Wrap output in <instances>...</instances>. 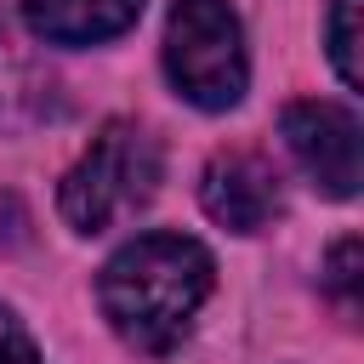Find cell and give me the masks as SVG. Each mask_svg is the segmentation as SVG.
<instances>
[{
  "label": "cell",
  "instance_id": "6da1fadb",
  "mask_svg": "<svg viewBox=\"0 0 364 364\" xmlns=\"http://www.w3.org/2000/svg\"><path fill=\"white\" fill-rule=\"evenodd\" d=\"M216 284V262L188 233H136L102 262L97 301L114 336L136 353H171L193 330V313L205 307Z\"/></svg>",
  "mask_w": 364,
  "mask_h": 364
},
{
  "label": "cell",
  "instance_id": "7a4b0ae2",
  "mask_svg": "<svg viewBox=\"0 0 364 364\" xmlns=\"http://www.w3.org/2000/svg\"><path fill=\"white\" fill-rule=\"evenodd\" d=\"M159 176H165L159 142L136 119H108L91 136V148L68 165L63 188H57L63 222L74 233H102V228L136 216L159 193Z\"/></svg>",
  "mask_w": 364,
  "mask_h": 364
},
{
  "label": "cell",
  "instance_id": "3957f363",
  "mask_svg": "<svg viewBox=\"0 0 364 364\" xmlns=\"http://www.w3.org/2000/svg\"><path fill=\"white\" fill-rule=\"evenodd\" d=\"M165 74L176 97H188L205 114H222L250 85L245 28L228 0H176L165 17Z\"/></svg>",
  "mask_w": 364,
  "mask_h": 364
},
{
  "label": "cell",
  "instance_id": "277c9868",
  "mask_svg": "<svg viewBox=\"0 0 364 364\" xmlns=\"http://www.w3.org/2000/svg\"><path fill=\"white\" fill-rule=\"evenodd\" d=\"M279 131H284V148L296 154V165L313 176V188H324L330 199L358 193L364 171H358V119H353V108L307 97V102L284 108Z\"/></svg>",
  "mask_w": 364,
  "mask_h": 364
},
{
  "label": "cell",
  "instance_id": "5b68a950",
  "mask_svg": "<svg viewBox=\"0 0 364 364\" xmlns=\"http://www.w3.org/2000/svg\"><path fill=\"white\" fill-rule=\"evenodd\" d=\"M199 205L210 222H222L228 233H256L279 216L284 205V188H279V171L267 154L256 148H228L205 165L199 176Z\"/></svg>",
  "mask_w": 364,
  "mask_h": 364
},
{
  "label": "cell",
  "instance_id": "8992f818",
  "mask_svg": "<svg viewBox=\"0 0 364 364\" xmlns=\"http://www.w3.org/2000/svg\"><path fill=\"white\" fill-rule=\"evenodd\" d=\"M142 17V0H23V23L46 46H102Z\"/></svg>",
  "mask_w": 364,
  "mask_h": 364
},
{
  "label": "cell",
  "instance_id": "52a82bcc",
  "mask_svg": "<svg viewBox=\"0 0 364 364\" xmlns=\"http://www.w3.org/2000/svg\"><path fill=\"white\" fill-rule=\"evenodd\" d=\"M57 114V80L17 46L6 11H0V131H23Z\"/></svg>",
  "mask_w": 364,
  "mask_h": 364
},
{
  "label": "cell",
  "instance_id": "ba28073f",
  "mask_svg": "<svg viewBox=\"0 0 364 364\" xmlns=\"http://www.w3.org/2000/svg\"><path fill=\"white\" fill-rule=\"evenodd\" d=\"M324 34H330V63H336L341 85L358 91V85H364V68H358V0H336Z\"/></svg>",
  "mask_w": 364,
  "mask_h": 364
},
{
  "label": "cell",
  "instance_id": "9c48e42d",
  "mask_svg": "<svg viewBox=\"0 0 364 364\" xmlns=\"http://www.w3.org/2000/svg\"><path fill=\"white\" fill-rule=\"evenodd\" d=\"M324 290L353 313L358 307V239H341L336 250H330V262H324Z\"/></svg>",
  "mask_w": 364,
  "mask_h": 364
},
{
  "label": "cell",
  "instance_id": "30bf717a",
  "mask_svg": "<svg viewBox=\"0 0 364 364\" xmlns=\"http://www.w3.org/2000/svg\"><path fill=\"white\" fill-rule=\"evenodd\" d=\"M0 364H46L40 347H34V336L23 330V318L11 307H0Z\"/></svg>",
  "mask_w": 364,
  "mask_h": 364
},
{
  "label": "cell",
  "instance_id": "8fae6325",
  "mask_svg": "<svg viewBox=\"0 0 364 364\" xmlns=\"http://www.w3.org/2000/svg\"><path fill=\"white\" fill-rule=\"evenodd\" d=\"M23 239H28V210H23V199L11 188H0V250H11Z\"/></svg>",
  "mask_w": 364,
  "mask_h": 364
}]
</instances>
